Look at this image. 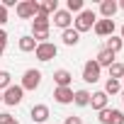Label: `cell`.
Returning a JSON list of instances; mask_svg holds the SVG:
<instances>
[{
    "label": "cell",
    "mask_w": 124,
    "mask_h": 124,
    "mask_svg": "<svg viewBox=\"0 0 124 124\" xmlns=\"http://www.w3.org/2000/svg\"><path fill=\"white\" fill-rule=\"evenodd\" d=\"M117 8H122V10H124V0H119V3H117Z\"/></svg>",
    "instance_id": "f1b7e54d"
},
{
    "label": "cell",
    "mask_w": 124,
    "mask_h": 124,
    "mask_svg": "<svg viewBox=\"0 0 124 124\" xmlns=\"http://www.w3.org/2000/svg\"><path fill=\"white\" fill-rule=\"evenodd\" d=\"M66 10H68V12H83V0H68V3H66Z\"/></svg>",
    "instance_id": "cb8c5ba5"
},
{
    "label": "cell",
    "mask_w": 124,
    "mask_h": 124,
    "mask_svg": "<svg viewBox=\"0 0 124 124\" xmlns=\"http://www.w3.org/2000/svg\"><path fill=\"white\" fill-rule=\"evenodd\" d=\"M17 15L22 20H34L39 15V3L37 0H22V3H17Z\"/></svg>",
    "instance_id": "3957f363"
},
{
    "label": "cell",
    "mask_w": 124,
    "mask_h": 124,
    "mask_svg": "<svg viewBox=\"0 0 124 124\" xmlns=\"http://www.w3.org/2000/svg\"><path fill=\"white\" fill-rule=\"evenodd\" d=\"M97 119H100L102 124H124V112L105 107V109H100V117H97Z\"/></svg>",
    "instance_id": "52a82bcc"
},
{
    "label": "cell",
    "mask_w": 124,
    "mask_h": 124,
    "mask_svg": "<svg viewBox=\"0 0 124 124\" xmlns=\"http://www.w3.org/2000/svg\"><path fill=\"white\" fill-rule=\"evenodd\" d=\"M73 102H76L78 107H88V105H90V93H88V90H76V93H73Z\"/></svg>",
    "instance_id": "ac0fdd59"
},
{
    "label": "cell",
    "mask_w": 124,
    "mask_h": 124,
    "mask_svg": "<svg viewBox=\"0 0 124 124\" xmlns=\"http://www.w3.org/2000/svg\"><path fill=\"white\" fill-rule=\"evenodd\" d=\"M71 22H73V17H71L68 10H56V12H54V24H56V27L71 29Z\"/></svg>",
    "instance_id": "30bf717a"
},
{
    "label": "cell",
    "mask_w": 124,
    "mask_h": 124,
    "mask_svg": "<svg viewBox=\"0 0 124 124\" xmlns=\"http://www.w3.org/2000/svg\"><path fill=\"white\" fill-rule=\"evenodd\" d=\"M22 97H24L22 85H10L8 90H3V102H5V105H10V107L20 105V102H22Z\"/></svg>",
    "instance_id": "277c9868"
},
{
    "label": "cell",
    "mask_w": 124,
    "mask_h": 124,
    "mask_svg": "<svg viewBox=\"0 0 124 124\" xmlns=\"http://www.w3.org/2000/svg\"><path fill=\"white\" fill-rule=\"evenodd\" d=\"M95 22H97L95 10H83V12H78V17L73 20V24H76V32H78V34H80V32L93 29V27H95Z\"/></svg>",
    "instance_id": "7a4b0ae2"
},
{
    "label": "cell",
    "mask_w": 124,
    "mask_h": 124,
    "mask_svg": "<svg viewBox=\"0 0 124 124\" xmlns=\"http://www.w3.org/2000/svg\"><path fill=\"white\" fill-rule=\"evenodd\" d=\"M102 93H105L107 97H109V95H114V93H122V83H119V80H112V78H109V80L105 83V90H102Z\"/></svg>",
    "instance_id": "44dd1931"
},
{
    "label": "cell",
    "mask_w": 124,
    "mask_h": 124,
    "mask_svg": "<svg viewBox=\"0 0 124 124\" xmlns=\"http://www.w3.org/2000/svg\"><path fill=\"white\" fill-rule=\"evenodd\" d=\"M95 61H97V66H100V68H105V66L109 68V66L114 63V54H112L109 49H100V54H97Z\"/></svg>",
    "instance_id": "2e32d148"
},
{
    "label": "cell",
    "mask_w": 124,
    "mask_h": 124,
    "mask_svg": "<svg viewBox=\"0 0 124 124\" xmlns=\"http://www.w3.org/2000/svg\"><path fill=\"white\" fill-rule=\"evenodd\" d=\"M122 41H124V24H122Z\"/></svg>",
    "instance_id": "f546056e"
},
{
    "label": "cell",
    "mask_w": 124,
    "mask_h": 124,
    "mask_svg": "<svg viewBox=\"0 0 124 124\" xmlns=\"http://www.w3.org/2000/svg\"><path fill=\"white\" fill-rule=\"evenodd\" d=\"M100 71H102V68L97 66V61L90 58L88 63L83 66V80H85V83H97V80H100Z\"/></svg>",
    "instance_id": "ba28073f"
},
{
    "label": "cell",
    "mask_w": 124,
    "mask_h": 124,
    "mask_svg": "<svg viewBox=\"0 0 124 124\" xmlns=\"http://www.w3.org/2000/svg\"><path fill=\"white\" fill-rule=\"evenodd\" d=\"M117 0H102L100 3V15H102V20H114V15H117Z\"/></svg>",
    "instance_id": "8fae6325"
},
{
    "label": "cell",
    "mask_w": 124,
    "mask_h": 124,
    "mask_svg": "<svg viewBox=\"0 0 124 124\" xmlns=\"http://www.w3.org/2000/svg\"><path fill=\"white\" fill-rule=\"evenodd\" d=\"M15 124H17V122H15Z\"/></svg>",
    "instance_id": "836d02e7"
},
{
    "label": "cell",
    "mask_w": 124,
    "mask_h": 124,
    "mask_svg": "<svg viewBox=\"0 0 124 124\" xmlns=\"http://www.w3.org/2000/svg\"><path fill=\"white\" fill-rule=\"evenodd\" d=\"M34 54H37V58H39V61H51V58H56L58 46H56V44H51V41H44V44H37Z\"/></svg>",
    "instance_id": "5b68a950"
},
{
    "label": "cell",
    "mask_w": 124,
    "mask_h": 124,
    "mask_svg": "<svg viewBox=\"0 0 124 124\" xmlns=\"http://www.w3.org/2000/svg\"><path fill=\"white\" fill-rule=\"evenodd\" d=\"M107 100H109V97H107L102 90H100V93H93V95H90V107L100 112V109H105V107H107Z\"/></svg>",
    "instance_id": "9a60e30c"
},
{
    "label": "cell",
    "mask_w": 124,
    "mask_h": 124,
    "mask_svg": "<svg viewBox=\"0 0 124 124\" xmlns=\"http://www.w3.org/2000/svg\"><path fill=\"white\" fill-rule=\"evenodd\" d=\"M49 27H51L49 15H41V12H39V15L32 20V37H34L37 44H44V41L49 39Z\"/></svg>",
    "instance_id": "6da1fadb"
},
{
    "label": "cell",
    "mask_w": 124,
    "mask_h": 124,
    "mask_svg": "<svg viewBox=\"0 0 124 124\" xmlns=\"http://www.w3.org/2000/svg\"><path fill=\"white\" fill-rule=\"evenodd\" d=\"M10 85H12V76H10L8 71H0V93L8 90Z\"/></svg>",
    "instance_id": "603a6c76"
},
{
    "label": "cell",
    "mask_w": 124,
    "mask_h": 124,
    "mask_svg": "<svg viewBox=\"0 0 124 124\" xmlns=\"http://www.w3.org/2000/svg\"><path fill=\"white\" fill-rule=\"evenodd\" d=\"M93 29L97 37H112L114 34V20H97Z\"/></svg>",
    "instance_id": "9c48e42d"
},
{
    "label": "cell",
    "mask_w": 124,
    "mask_h": 124,
    "mask_svg": "<svg viewBox=\"0 0 124 124\" xmlns=\"http://www.w3.org/2000/svg\"><path fill=\"white\" fill-rule=\"evenodd\" d=\"M0 102H3V93H0Z\"/></svg>",
    "instance_id": "1f68e13d"
},
{
    "label": "cell",
    "mask_w": 124,
    "mask_h": 124,
    "mask_svg": "<svg viewBox=\"0 0 124 124\" xmlns=\"http://www.w3.org/2000/svg\"><path fill=\"white\" fill-rule=\"evenodd\" d=\"M3 51H5V49H0V56H3Z\"/></svg>",
    "instance_id": "d6a6232c"
},
{
    "label": "cell",
    "mask_w": 124,
    "mask_h": 124,
    "mask_svg": "<svg viewBox=\"0 0 124 124\" xmlns=\"http://www.w3.org/2000/svg\"><path fill=\"white\" fill-rule=\"evenodd\" d=\"M34 49H37V41H34V37H32V34H27V37H22V39H20V51H24V54H27V51H34Z\"/></svg>",
    "instance_id": "ffe728a7"
},
{
    "label": "cell",
    "mask_w": 124,
    "mask_h": 124,
    "mask_svg": "<svg viewBox=\"0 0 124 124\" xmlns=\"http://www.w3.org/2000/svg\"><path fill=\"white\" fill-rule=\"evenodd\" d=\"M39 83H41V73L37 68L24 71V76H22V90H37Z\"/></svg>",
    "instance_id": "8992f818"
},
{
    "label": "cell",
    "mask_w": 124,
    "mask_h": 124,
    "mask_svg": "<svg viewBox=\"0 0 124 124\" xmlns=\"http://www.w3.org/2000/svg\"><path fill=\"white\" fill-rule=\"evenodd\" d=\"M5 44H8V32L0 29V49H5Z\"/></svg>",
    "instance_id": "4316f807"
},
{
    "label": "cell",
    "mask_w": 124,
    "mask_h": 124,
    "mask_svg": "<svg viewBox=\"0 0 124 124\" xmlns=\"http://www.w3.org/2000/svg\"><path fill=\"white\" fill-rule=\"evenodd\" d=\"M122 46H124V41H122V37H107V46L105 49H109L112 54H117V51H122Z\"/></svg>",
    "instance_id": "d6986e66"
},
{
    "label": "cell",
    "mask_w": 124,
    "mask_h": 124,
    "mask_svg": "<svg viewBox=\"0 0 124 124\" xmlns=\"http://www.w3.org/2000/svg\"><path fill=\"white\" fill-rule=\"evenodd\" d=\"M63 124H83V119H80V117H73V114H71V117H66V122H63Z\"/></svg>",
    "instance_id": "484cf974"
},
{
    "label": "cell",
    "mask_w": 124,
    "mask_h": 124,
    "mask_svg": "<svg viewBox=\"0 0 124 124\" xmlns=\"http://www.w3.org/2000/svg\"><path fill=\"white\" fill-rule=\"evenodd\" d=\"M54 100H56L58 105L73 102V88H56V90H54Z\"/></svg>",
    "instance_id": "4fadbf2b"
},
{
    "label": "cell",
    "mask_w": 124,
    "mask_h": 124,
    "mask_svg": "<svg viewBox=\"0 0 124 124\" xmlns=\"http://www.w3.org/2000/svg\"><path fill=\"white\" fill-rule=\"evenodd\" d=\"M5 22H8V10L0 5V24H5Z\"/></svg>",
    "instance_id": "83f0119b"
},
{
    "label": "cell",
    "mask_w": 124,
    "mask_h": 124,
    "mask_svg": "<svg viewBox=\"0 0 124 124\" xmlns=\"http://www.w3.org/2000/svg\"><path fill=\"white\" fill-rule=\"evenodd\" d=\"M122 100H124V88H122Z\"/></svg>",
    "instance_id": "4dcf8cb0"
},
{
    "label": "cell",
    "mask_w": 124,
    "mask_h": 124,
    "mask_svg": "<svg viewBox=\"0 0 124 124\" xmlns=\"http://www.w3.org/2000/svg\"><path fill=\"white\" fill-rule=\"evenodd\" d=\"M0 124H15V117L8 114V112H3V114H0Z\"/></svg>",
    "instance_id": "d4e9b609"
},
{
    "label": "cell",
    "mask_w": 124,
    "mask_h": 124,
    "mask_svg": "<svg viewBox=\"0 0 124 124\" xmlns=\"http://www.w3.org/2000/svg\"><path fill=\"white\" fill-rule=\"evenodd\" d=\"M71 80H73V76H71L66 68H58V71L54 73V83H56V88H71Z\"/></svg>",
    "instance_id": "7c38bea8"
},
{
    "label": "cell",
    "mask_w": 124,
    "mask_h": 124,
    "mask_svg": "<svg viewBox=\"0 0 124 124\" xmlns=\"http://www.w3.org/2000/svg\"><path fill=\"white\" fill-rule=\"evenodd\" d=\"M29 114H32V122H39V124H44V122L49 119V107H46V105H34Z\"/></svg>",
    "instance_id": "5bb4252c"
},
{
    "label": "cell",
    "mask_w": 124,
    "mask_h": 124,
    "mask_svg": "<svg viewBox=\"0 0 124 124\" xmlns=\"http://www.w3.org/2000/svg\"><path fill=\"white\" fill-rule=\"evenodd\" d=\"M61 39H63V44H66V46H76V44L80 41V34H78L76 29H63Z\"/></svg>",
    "instance_id": "e0dca14e"
},
{
    "label": "cell",
    "mask_w": 124,
    "mask_h": 124,
    "mask_svg": "<svg viewBox=\"0 0 124 124\" xmlns=\"http://www.w3.org/2000/svg\"><path fill=\"white\" fill-rule=\"evenodd\" d=\"M109 78H112V80H119V78H124V66L114 61V63L109 66Z\"/></svg>",
    "instance_id": "7402d4cb"
}]
</instances>
